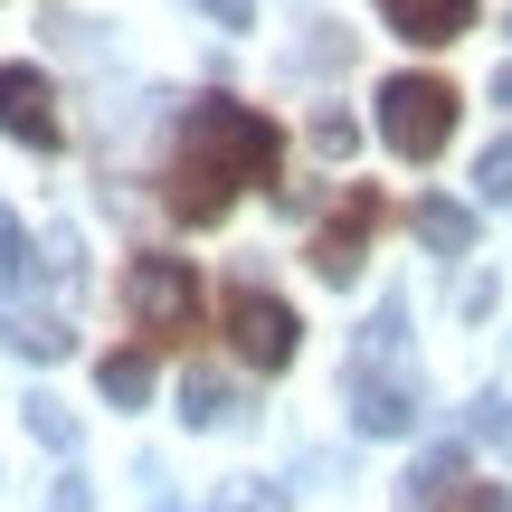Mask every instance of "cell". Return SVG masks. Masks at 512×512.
<instances>
[{
  "label": "cell",
  "instance_id": "6da1fadb",
  "mask_svg": "<svg viewBox=\"0 0 512 512\" xmlns=\"http://www.w3.org/2000/svg\"><path fill=\"white\" fill-rule=\"evenodd\" d=\"M275 171H285V133H275L256 105H238V95H209V105H190V124H181L171 219L219 228L228 209H238V190L247 181H275Z\"/></svg>",
  "mask_w": 512,
  "mask_h": 512
},
{
  "label": "cell",
  "instance_id": "7a4b0ae2",
  "mask_svg": "<svg viewBox=\"0 0 512 512\" xmlns=\"http://www.w3.org/2000/svg\"><path fill=\"white\" fill-rule=\"evenodd\" d=\"M351 427L361 437H408L418 427V361H408V304L389 294L351 351Z\"/></svg>",
  "mask_w": 512,
  "mask_h": 512
},
{
  "label": "cell",
  "instance_id": "3957f363",
  "mask_svg": "<svg viewBox=\"0 0 512 512\" xmlns=\"http://www.w3.org/2000/svg\"><path fill=\"white\" fill-rule=\"evenodd\" d=\"M380 143L399 152V162H437L446 143H456V86L446 76H380Z\"/></svg>",
  "mask_w": 512,
  "mask_h": 512
},
{
  "label": "cell",
  "instance_id": "277c9868",
  "mask_svg": "<svg viewBox=\"0 0 512 512\" xmlns=\"http://www.w3.org/2000/svg\"><path fill=\"white\" fill-rule=\"evenodd\" d=\"M200 266L190 256H133L124 266V313H133V332H152V342H190L200 332Z\"/></svg>",
  "mask_w": 512,
  "mask_h": 512
},
{
  "label": "cell",
  "instance_id": "5b68a950",
  "mask_svg": "<svg viewBox=\"0 0 512 512\" xmlns=\"http://www.w3.org/2000/svg\"><path fill=\"white\" fill-rule=\"evenodd\" d=\"M219 332H228V351H238L247 370H285L294 342H304L294 304H285V294H266V285H228L219 294Z\"/></svg>",
  "mask_w": 512,
  "mask_h": 512
},
{
  "label": "cell",
  "instance_id": "8992f818",
  "mask_svg": "<svg viewBox=\"0 0 512 512\" xmlns=\"http://www.w3.org/2000/svg\"><path fill=\"white\" fill-rule=\"evenodd\" d=\"M0 133L29 152H57L67 143V124H57V86L38 67H0Z\"/></svg>",
  "mask_w": 512,
  "mask_h": 512
},
{
  "label": "cell",
  "instance_id": "52a82bcc",
  "mask_svg": "<svg viewBox=\"0 0 512 512\" xmlns=\"http://www.w3.org/2000/svg\"><path fill=\"white\" fill-rule=\"evenodd\" d=\"M370 228H380V200H370V190H342V209L313 228V275H323V285H351V275H361Z\"/></svg>",
  "mask_w": 512,
  "mask_h": 512
},
{
  "label": "cell",
  "instance_id": "ba28073f",
  "mask_svg": "<svg viewBox=\"0 0 512 512\" xmlns=\"http://www.w3.org/2000/svg\"><path fill=\"white\" fill-rule=\"evenodd\" d=\"M380 19L408 48H456V38L475 29V0H380Z\"/></svg>",
  "mask_w": 512,
  "mask_h": 512
},
{
  "label": "cell",
  "instance_id": "9c48e42d",
  "mask_svg": "<svg viewBox=\"0 0 512 512\" xmlns=\"http://www.w3.org/2000/svg\"><path fill=\"white\" fill-rule=\"evenodd\" d=\"M95 389H105L114 408H143L152 399V351H133V342L105 351V361H95Z\"/></svg>",
  "mask_w": 512,
  "mask_h": 512
},
{
  "label": "cell",
  "instance_id": "30bf717a",
  "mask_svg": "<svg viewBox=\"0 0 512 512\" xmlns=\"http://www.w3.org/2000/svg\"><path fill=\"white\" fill-rule=\"evenodd\" d=\"M181 418L190 427H238V389L209 380V370H190V380H181Z\"/></svg>",
  "mask_w": 512,
  "mask_h": 512
},
{
  "label": "cell",
  "instance_id": "8fae6325",
  "mask_svg": "<svg viewBox=\"0 0 512 512\" xmlns=\"http://www.w3.org/2000/svg\"><path fill=\"white\" fill-rule=\"evenodd\" d=\"M418 238L446 247V256H465V247H475V209H465V200H418Z\"/></svg>",
  "mask_w": 512,
  "mask_h": 512
},
{
  "label": "cell",
  "instance_id": "7c38bea8",
  "mask_svg": "<svg viewBox=\"0 0 512 512\" xmlns=\"http://www.w3.org/2000/svg\"><path fill=\"white\" fill-rule=\"evenodd\" d=\"M465 484V456L456 446H437V456H418V475H408V512H437L446 494Z\"/></svg>",
  "mask_w": 512,
  "mask_h": 512
},
{
  "label": "cell",
  "instance_id": "4fadbf2b",
  "mask_svg": "<svg viewBox=\"0 0 512 512\" xmlns=\"http://www.w3.org/2000/svg\"><path fill=\"white\" fill-rule=\"evenodd\" d=\"M10 342L29 351V361H67V351H76V332H67V323H48V313H29V323H10Z\"/></svg>",
  "mask_w": 512,
  "mask_h": 512
},
{
  "label": "cell",
  "instance_id": "5bb4252c",
  "mask_svg": "<svg viewBox=\"0 0 512 512\" xmlns=\"http://www.w3.org/2000/svg\"><path fill=\"white\" fill-rule=\"evenodd\" d=\"M38 275V256H29V228L10 219V209H0V285H29Z\"/></svg>",
  "mask_w": 512,
  "mask_h": 512
},
{
  "label": "cell",
  "instance_id": "9a60e30c",
  "mask_svg": "<svg viewBox=\"0 0 512 512\" xmlns=\"http://www.w3.org/2000/svg\"><path fill=\"white\" fill-rule=\"evenodd\" d=\"M29 437L67 456V446H76V418H67V408H57V399H29Z\"/></svg>",
  "mask_w": 512,
  "mask_h": 512
},
{
  "label": "cell",
  "instance_id": "2e32d148",
  "mask_svg": "<svg viewBox=\"0 0 512 512\" xmlns=\"http://www.w3.org/2000/svg\"><path fill=\"white\" fill-rule=\"evenodd\" d=\"M475 437L494 446V456H512V399H484L475 408Z\"/></svg>",
  "mask_w": 512,
  "mask_h": 512
},
{
  "label": "cell",
  "instance_id": "e0dca14e",
  "mask_svg": "<svg viewBox=\"0 0 512 512\" xmlns=\"http://www.w3.org/2000/svg\"><path fill=\"white\" fill-rule=\"evenodd\" d=\"M437 512H512V494H503V484H456Z\"/></svg>",
  "mask_w": 512,
  "mask_h": 512
},
{
  "label": "cell",
  "instance_id": "ac0fdd59",
  "mask_svg": "<svg viewBox=\"0 0 512 512\" xmlns=\"http://www.w3.org/2000/svg\"><path fill=\"white\" fill-rule=\"evenodd\" d=\"M475 190H484V200H512V143H494V152H484Z\"/></svg>",
  "mask_w": 512,
  "mask_h": 512
},
{
  "label": "cell",
  "instance_id": "d6986e66",
  "mask_svg": "<svg viewBox=\"0 0 512 512\" xmlns=\"http://www.w3.org/2000/svg\"><path fill=\"white\" fill-rule=\"evenodd\" d=\"M313 152H351V114H323L313 124Z\"/></svg>",
  "mask_w": 512,
  "mask_h": 512
},
{
  "label": "cell",
  "instance_id": "ffe728a7",
  "mask_svg": "<svg viewBox=\"0 0 512 512\" xmlns=\"http://www.w3.org/2000/svg\"><path fill=\"white\" fill-rule=\"evenodd\" d=\"M209 19H219V29H247V19H256V0H209Z\"/></svg>",
  "mask_w": 512,
  "mask_h": 512
},
{
  "label": "cell",
  "instance_id": "44dd1931",
  "mask_svg": "<svg viewBox=\"0 0 512 512\" xmlns=\"http://www.w3.org/2000/svg\"><path fill=\"white\" fill-rule=\"evenodd\" d=\"M494 105H503V114H512V67H503V76H494Z\"/></svg>",
  "mask_w": 512,
  "mask_h": 512
}]
</instances>
